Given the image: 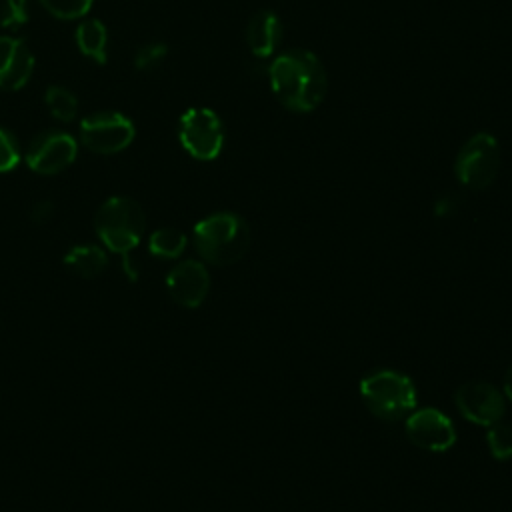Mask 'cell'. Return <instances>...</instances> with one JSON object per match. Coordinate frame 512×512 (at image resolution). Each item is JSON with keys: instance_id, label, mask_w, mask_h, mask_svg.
<instances>
[{"instance_id": "cell-17", "label": "cell", "mask_w": 512, "mask_h": 512, "mask_svg": "<svg viewBox=\"0 0 512 512\" xmlns=\"http://www.w3.org/2000/svg\"><path fill=\"white\" fill-rule=\"evenodd\" d=\"M44 102L50 108V114L60 122H70L76 118L78 100L64 86H50L44 94Z\"/></svg>"}, {"instance_id": "cell-24", "label": "cell", "mask_w": 512, "mask_h": 512, "mask_svg": "<svg viewBox=\"0 0 512 512\" xmlns=\"http://www.w3.org/2000/svg\"><path fill=\"white\" fill-rule=\"evenodd\" d=\"M454 208H456V202H454L452 196H442L436 202V214L438 216H448V214L454 212Z\"/></svg>"}, {"instance_id": "cell-20", "label": "cell", "mask_w": 512, "mask_h": 512, "mask_svg": "<svg viewBox=\"0 0 512 512\" xmlns=\"http://www.w3.org/2000/svg\"><path fill=\"white\" fill-rule=\"evenodd\" d=\"M28 20V0H4L0 8V26L16 30Z\"/></svg>"}, {"instance_id": "cell-9", "label": "cell", "mask_w": 512, "mask_h": 512, "mask_svg": "<svg viewBox=\"0 0 512 512\" xmlns=\"http://www.w3.org/2000/svg\"><path fill=\"white\" fill-rule=\"evenodd\" d=\"M76 152L78 144L70 134L60 130L42 132L30 142L26 150V164L38 174L52 176L66 170L74 162Z\"/></svg>"}, {"instance_id": "cell-11", "label": "cell", "mask_w": 512, "mask_h": 512, "mask_svg": "<svg viewBox=\"0 0 512 512\" xmlns=\"http://www.w3.org/2000/svg\"><path fill=\"white\" fill-rule=\"evenodd\" d=\"M170 298L184 308H198L210 290V274L198 260H184L176 264L166 276Z\"/></svg>"}, {"instance_id": "cell-12", "label": "cell", "mask_w": 512, "mask_h": 512, "mask_svg": "<svg viewBox=\"0 0 512 512\" xmlns=\"http://www.w3.org/2000/svg\"><path fill=\"white\" fill-rule=\"evenodd\" d=\"M34 70V56L24 40L0 36V90L22 88Z\"/></svg>"}, {"instance_id": "cell-3", "label": "cell", "mask_w": 512, "mask_h": 512, "mask_svg": "<svg viewBox=\"0 0 512 512\" xmlns=\"http://www.w3.org/2000/svg\"><path fill=\"white\" fill-rule=\"evenodd\" d=\"M194 246L202 260L214 266L236 264L250 246V228L234 212H216L194 226Z\"/></svg>"}, {"instance_id": "cell-5", "label": "cell", "mask_w": 512, "mask_h": 512, "mask_svg": "<svg viewBox=\"0 0 512 512\" xmlns=\"http://www.w3.org/2000/svg\"><path fill=\"white\" fill-rule=\"evenodd\" d=\"M500 164L502 152L498 140L488 132H478L458 150L454 174L462 186L470 190H484L496 180Z\"/></svg>"}, {"instance_id": "cell-13", "label": "cell", "mask_w": 512, "mask_h": 512, "mask_svg": "<svg viewBox=\"0 0 512 512\" xmlns=\"http://www.w3.org/2000/svg\"><path fill=\"white\" fill-rule=\"evenodd\" d=\"M282 40V22L272 10H258L246 26V44L256 58H268L274 54Z\"/></svg>"}, {"instance_id": "cell-7", "label": "cell", "mask_w": 512, "mask_h": 512, "mask_svg": "<svg viewBox=\"0 0 512 512\" xmlns=\"http://www.w3.org/2000/svg\"><path fill=\"white\" fill-rule=\"evenodd\" d=\"M134 124L120 112H96L80 122L82 144L96 154H116L134 140Z\"/></svg>"}, {"instance_id": "cell-16", "label": "cell", "mask_w": 512, "mask_h": 512, "mask_svg": "<svg viewBox=\"0 0 512 512\" xmlns=\"http://www.w3.org/2000/svg\"><path fill=\"white\" fill-rule=\"evenodd\" d=\"M186 234L176 228H160L154 230L148 238L150 254L158 258H178L186 248Z\"/></svg>"}, {"instance_id": "cell-1", "label": "cell", "mask_w": 512, "mask_h": 512, "mask_svg": "<svg viewBox=\"0 0 512 512\" xmlns=\"http://www.w3.org/2000/svg\"><path fill=\"white\" fill-rule=\"evenodd\" d=\"M268 80L274 98L296 114L316 110L328 92V74L322 60L304 48L276 56L268 66Z\"/></svg>"}, {"instance_id": "cell-18", "label": "cell", "mask_w": 512, "mask_h": 512, "mask_svg": "<svg viewBox=\"0 0 512 512\" xmlns=\"http://www.w3.org/2000/svg\"><path fill=\"white\" fill-rule=\"evenodd\" d=\"M486 442L490 448V454L496 460H510L512 458V428L508 424L496 422L488 426Z\"/></svg>"}, {"instance_id": "cell-15", "label": "cell", "mask_w": 512, "mask_h": 512, "mask_svg": "<svg viewBox=\"0 0 512 512\" xmlns=\"http://www.w3.org/2000/svg\"><path fill=\"white\" fill-rule=\"evenodd\" d=\"M76 46L90 60H94L98 64H104L108 60V50H106L108 32H106V26L96 18L80 22V26L76 28Z\"/></svg>"}, {"instance_id": "cell-4", "label": "cell", "mask_w": 512, "mask_h": 512, "mask_svg": "<svg viewBox=\"0 0 512 512\" xmlns=\"http://www.w3.org/2000/svg\"><path fill=\"white\" fill-rule=\"evenodd\" d=\"M360 396L366 408L380 420L396 422L416 410V386L398 370H376L362 378Z\"/></svg>"}, {"instance_id": "cell-19", "label": "cell", "mask_w": 512, "mask_h": 512, "mask_svg": "<svg viewBox=\"0 0 512 512\" xmlns=\"http://www.w3.org/2000/svg\"><path fill=\"white\" fill-rule=\"evenodd\" d=\"M94 0H40V4L60 20H76L90 12Z\"/></svg>"}, {"instance_id": "cell-2", "label": "cell", "mask_w": 512, "mask_h": 512, "mask_svg": "<svg viewBox=\"0 0 512 512\" xmlns=\"http://www.w3.org/2000/svg\"><path fill=\"white\" fill-rule=\"evenodd\" d=\"M146 228V216L142 206L128 196L108 198L94 216V230L100 242L122 258V270L130 280H136V272L128 254L140 244Z\"/></svg>"}, {"instance_id": "cell-21", "label": "cell", "mask_w": 512, "mask_h": 512, "mask_svg": "<svg viewBox=\"0 0 512 512\" xmlns=\"http://www.w3.org/2000/svg\"><path fill=\"white\" fill-rule=\"evenodd\" d=\"M168 54V46L162 42H152L146 46H140L134 56L136 70H152L156 68Z\"/></svg>"}, {"instance_id": "cell-6", "label": "cell", "mask_w": 512, "mask_h": 512, "mask_svg": "<svg viewBox=\"0 0 512 512\" xmlns=\"http://www.w3.org/2000/svg\"><path fill=\"white\" fill-rule=\"evenodd\" d=\"M178 138L182 148L196 160H214L224 146V126L210 108H190L180 116Z\"/></svg>"}, {"instance_id": "cell-10", "label": "cell", "mask_w": 512, "mask_h": 512, "mask_svg": "<svg viewBox=\"0 0 512 512\" xmlns=\"http://www.w3.org/2000/svg\"><path fill=\"white\" fill-rule=\"evenodd\" d=\"M404 428L412 444L430 452H446L456 444V428L452 420L436 408L412 410L406 416Z\"/></svg>"}, {"instance_id": "cell-25", "label": "cell", "mask_w": 512, "mask_h": 512, "mask_svg": "<svg viewBox=\"0 0 512 512\" xmlns=\"http://www.w3.org/2000/svg\"><path fill=\"white\" fill-rule=\"evenodd\" d=\"M504 392H506V396H508L510 402H512V364L508 366L506 376H504Z\"/></svg>"}, {"instance_id": "cell-14", "label": "cell", "mask_w": 512, "mask_h": 512, "mask_svg": "<svg viewBox=\"0 0 512 512\" xmlns=\"http://www.w3.org/2000/svg\"><path fill=\"white\" fill-rule=\"evenodd\" d=\"M64 266L74 274L80 276L84 280L96 278L100 276L106 266H108V256L106 252L96 246V244H82V246H74L70 248L64 258H62Z\"/></svg>"}, {"instance_id": "cell-22", "label": "cell", "mask_w": 512, "mask_h": 512, "mask_svg": "<svg viewBox=\"0 0 512 512\" xmlns=\"http://www.w3.org/2000/svg\"><path fill=\"white\" fill-rule=\"evenodd\" d=\"M18 162H20V152L14 136L8 130L0 128V172L14 170Z\"/></svg>"}, {"instance_id": "cell-8", "label": "cell", "mask_w": 512, "mask_h": 512, "mask_svg": "<svg viewBox=\"0 0 512 512\" xmlns=\"http://www.w3.org/2000/svg\"><path fill=\"white\" fill-rule=\"evenodd\" d=\"M454 402L466 420L486 428L500 422L506 412V402L502 392L484 380L464 382L456 390Z\"/></svg>"}, {"instance_id": "cell-23", "label": "cell", "mask_w": 512, "mask_h": 512, "mask_svg": "<svg viewBox=\"0 0 512 512\" xmlns=\"http://www.w3.org/2000/svg\"><path fill=\"white\" fill-rule=\"evenodd\" d=\"M52 216H54V204L50 200H40L30 210V220L34 224H46L52 220Z\"/></svg>"}]
</instances>
